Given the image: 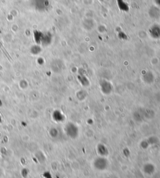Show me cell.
Masks as SVG:
<instances>
[{"instance_id": "cell-1", "label": "cell", "mask_w": 160, "mask_h": 178, "mask_svg": "<svg viewBox=\"0 0 160 178\" xmlns=\"http://www.w3.org/2000/svg\"><path fill=\"white\" fill-rule=\"evenodd\" d=\"M33 6L39 11H44L50 7L49 0H31Z\"/></svg>"}, {"instance_id": "cell-2", "label": "cell", "mask_w": 160, "mask_h": 178, "mask_svg": "<svg viewBox=\"0 0 160 178\" xmlns=\"http://www.w3.org/2000/svg\"><path fill=\"white\" fill-rule=\"evenodd\" d=\"M51 34L48 33H43L40 43L42 44L43 46H47L51 43Z\"/></svg>"}, {"instance_id": "cell-3", "label": "cell", "mask_w": 160, "mask_h": 178, "mask_svg": "<svg viewBox=\"0 0 160 178\" xmlns=\"http://www.w3.org/2000/svg\"><path fill=\"white\" fill-rule=\"evenodd\" d=\"M43 35V33L41 31H35L34 32V40L36 41V42L38 44H40L41 43V37Z\"/></svg>"}, {"instance_id": "cell-4", "label": "cell", "mask_w": 160, "mask_h": 178, "mask_svg": "<svg viewBox=\"0 0 160 178\" xmlns=\"http://www.w3.org/2000/svg\"><path fill=\"white\" fill-rule=\"evenodd\" d=\"M31 51L34 55H37L41 51V48L38 46H34L31 49Z\"/></svg>"}, {"instance_id": "cell-5", "label": "cell", "mask_w": 160, "mask_h": 178, "mask_svg": "<svg viewBox=\"0 0 160 178\" xmlns=\"http://www.w3.org/2000/svg\"><path fill=\"white\" fill-rule=\"evenodd\" d=\"M155 3L157 6L160 8V0H155Z\"/></svg>"}, {"instance_id": "cell-6", "label": "cell", "mask_w": 160, "mask_h": 178, "mask_svg": "<svg viewBox=\"0 0 160 178\" xmlns=\"http://www.w3.org/2000/svg\"><path fill=\"white\" fill-rule=\"evenodd\" d=\"M1 122V115H0V123Z\"/></svg>"}]
</instances>
